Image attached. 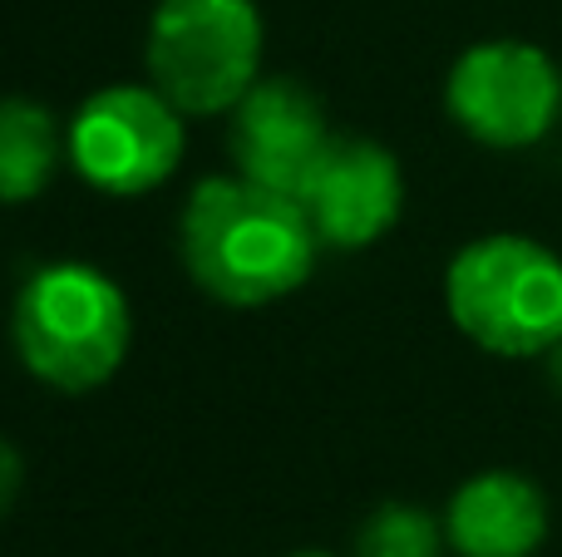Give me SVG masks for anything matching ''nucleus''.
Segmentation results:
<instances>
[{"mask_svg": "<svg viewBox=\"0 0 562 557\" xmlns=\"http://www.w3.org/2000/svg\"><path fill=\"white\" fill-rule=\"evenodd\" d=\"M183 266L213 302L267 306L311 276L321 237L296 193L252 178H203L178 223Z\"/></svg>", "mask_w": 562, "mask_h": 557, "instance_id": "f257e3e1", "label": "nucleus"}, {"mask_svg": "<svg viewBox=\"0 0 562 557\" xmlns=\"http://www.w3.org/2000/svg\"><path fill=\"white\" fill-rule=\"evenodd\" d=\"M128 302L114 276L89 262H49L25 276L10 306V341L35 380L94 390L128 355Z\"/></svg>", "mask_w": 562, "mask_h": 557, "instance_id": "f03ea898", "label": "nucleus"}, {"mask_svg": "<svg viewBox=\"0 0 562 557\" xmlns=\"http://www.w3.org/2000/svg\"><path fill=\"white\" fill-rule=\"evenodd\" d=\"M454 326L494 355H548L562 341V257L518 232L459 247L445 272Z\"/></svg>", "mask_w": 562, "mask_h": 557, "instance_id": "7ed1b4c3", "label": "nucleus"}, {"mask_svg": "<svg viewBox=\"0 0 562 557\" xmlns=\"http://www.w3.org/2000/svg\"><path fill=\"white\" fill-rule=\"evenodd\" d=\"M148 79L183 114H227L262 79L252 0H164L148 20Z\"/></svg>", "mask_w": 562, "mask_h": 557, "instance_id": "20e7f679", "label": "nucleus"}, {"mask_svg": "<svg viewBox=\"0 0 562 557\" xmlns=\"http://www.w3.org/2000/svg\"><path fill=\"white\" fill-rule=\"evenodd\" d=\"M183 109L154 84H109L79 104L69 124V163L109 197L164 187L183 163Z\"/></svg>", "mask_w": 562, "mask_h": 557, "instance_id": "39448f33", "label": "nucleus"}, {"mask_svg": "<svg viewBox=\"0 0 562 557\" xmlns=\"http://www.w3.org/2000/svg\"><path fill=\"white\" fill-rule=\"evenodd\" d=\"M445 104L479 144L528 148L562 114V69L528 39H484L454 59Z\"/></svg>", "mask_w": 562, "mask_h": 557, "instance_id": "423d86ee", "label": "nucleus"}, {"mask_svg": "<svg viewBox=\"0 0 562 557\" xmlns=\"http://www.w3.org/2000/svg\"><path fill=\"white\" fill-rule=\"evenodd\" d=\"M296 197L321 247L360 252L395 227L400 207H405V178H400L390 148L370 144V138H330Z\"/></svg>", "mask_w": 562, "mask_h": 557, "instance_id": "0eeeda50", "label": "nucleus"}, {"mask_svg": "<svg viewBox=\"0 0 562 557\" xmlns=\"http://www.w3.org/2000/svg\"><path fill=\"white\" fill-rule=\"evenodd\" d=\"M326 109L301 79L272 75L257 79L233 109V158L237 173L252 183L281 187V193H301L306 173L330 144Z\"/></svg>", "mask_w": 562, "mask_h": 557, "instance_id": "6e6552de", "label": "nucleus"}, {"mask_svg": "<svg viewBox=\"0 0 562 557\" xmlns=\"http://www.w3.org/2000/svg\"><path fill=\"white\" fill-rule=\"evenodd\" d=\"M445 533L459 557H533L548 538V499L528 474L484 469L454 489Z\"/></svg>", "mask_w": 562, "mask_h": 557, "instance_id": "1a4fd4ad", "label": "nucleus"}, {"mask_svg": "<svg viewBox=\"0 0 562 557\" xmlns=\"http://www.w3.org/2000/svg\"><path fill=\"white\" fill-rule=\"evenodd\" d=\"M69 138L35 99H0V203H30L49 187Z\"/></svg>", "mask_w": 562, "mask_h": 557, "instance_id": "9d476101", "label": "nucleus"}, {"mask_svg": "<svg viewBox=\"0 0 562 557\" xmlns=\"http://www.w3.org/2000/svg\"><path fill=\"white\" fill-rule=\"evenodd\" d=\"M449 533L419 503H380L356 533V557H445Z\"/></svg>", "mask_w": 562, "mask_h": 557, "instance_id": "9b49d317", "label": "nucleus"}, {"mask_svg": "<svg viewBox=\"0 0 562 557\" xmlns=\"http://www.w3.org/2000/svg\"><path fill=\"white\" fill-rule=\"evenodd\" d=\"M20 479H25V464H20L15 444H10L5 434H0V519H5V513H10V503H15Z\"/></svg>", "mask_w": 562, "mask_h": 557, "instance_id": "f8f14e48", "label": "nucleus"}, {"mask_svg": "<svg viewBox=\"0 0 562 557\" xmlns=\"http://www.w3.org/2000/svg\"><path fill=\"white\" fill-rule=\"evenodd\" d=\"M548 375H553V385L562 390V341L553 345V351H548Z\"/></svg>", "mask_w": 562, "mask_h": 557, "instance_id": "ddd939ff", "label": "nucleus"}, {"mask_svg": "<svg viewBox=\"0 0 562 557\" xmlns=\"http://www.w3.org/2000/svg\"><path fill=\"white\" fill-rule=\"evenodd\" d=\"M291 557H336V553H316V548H311V553H291Z\"/></svg>", "mask_w": 562, "mask_h": 557, "instance_id": "4468645a", "label": "nucleus"}]
</instances>
